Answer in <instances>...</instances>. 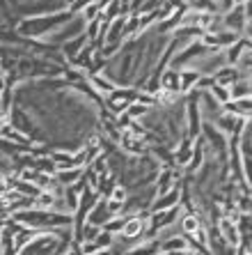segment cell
Here are the masks:
<instances>
[{
  "label": "cell",
  "mask_w": 252,
  "mask_h": 255,
  "mask_svg": "<svg viewBox=\"0 0 252 255\" xmlns=\"http://www.w3.org/2000/svg\"><path fill=\"white\" fill-rule=\"evenodd\" d=\"M76 14H71L69 9H60V12L41 14V16H25L18 18L16 32L25 39H46L48 35H53L55 30H60L62 25H67Z\"/></svg>",
  "instance_id": "6da1fadb"
},
{
  "label": "cell",
  "mask_w": 252,
  "mask_h": 255,
  "mask_svg": "<svg viewBox=\"0 0 252 255\" xmlns=\"http://www.w3.org/2000/svg\"><path fill=\"white\" fill-rule=\"evenodd\" d=\"M135 99H138V88H117L106 97V108L112 115H122L129 111Z\"/></svg>",
  "instance_id": "7a4b0ae2"
},
{
  "label": "cell",
  "mask_w": 252,
  "mask_h": 255,
  "mask_svg": "<svg viewBox=\"0 0 252 255\" xmlns=\"http://www.w3.org/2000/svg\"><path fill=\"white\" fill-rule=\"evenodd\" d=\"M241 163H243V172L252 189V120H248L246 129L241 133Z\"/></svg>",
  "instance_id": "3957f363"
},
{
  "label": "cell",
  "mask_w": 252,
  "mask_h": 255,
  "mask_svg": "<svg viewBox=\"0 0 252 255\" xmlns=\"http://www.w3.org/2000/svg\"><path fill=\"white\" fill-rule=\"evenodd\" d=\"M241 39V35H236V32H232V30H218V32H204L202 35V42L206 44L209 48H213V51H225V48H229L232 44H236Z\"/></svg>",
  "instance_id": "277c9868"
},
{
  "label": "cell",
  "mask_w": 252,
  "mask_h": 255,
  "mask_svg": "<svg viewBox=\"0 0 252 255\" xmlns=\"http://www.w3.org/2000/svg\"><path fill=\"white\" fill-rule=\"evenodd\" d=\"M223 25L236 35H246V28H248V14H246V7L243 5H236L232 7L229 12L223 14Z\"/></svg>",
  "instance_id": "5b68a950"
},
{
  "label": "cell",
  "mask_w": 252,
  "mask_h": 255,
  "mask_svg": "<svg viewBox=\"0 0 252 255\" xmlns=\"http://www.w3.org/2000/svg\"><path fill=\"white\" fill-rule=\"evenodd\" d=\"M213 125L223 131V133H227V136L232 138V136H241V133H243V129H246V125H248V120H243V118H239V115H232V113H227V111H225V113L220 115Z\"/></svg>",
  "instance_id": "8992f818"
},
{
  "label": "cell",
  "mask_w": 252,
  "mask_h": 255,
  "mask_svg": "<svg viewBox=\"0 0 252 255\" xmlns=\"http://www.w3.org/2000/svg\"><path fill=\"white\" fill-rule=\"evenodd\" d=\"M193 154H195V140L193 138H181V142L174 147V166L186 170L190 166V161H193Z\"/></svg>",
  "instance_id": "52a82bcc"
},
{
  "label": "cell",
  "mask_w": 252,
  "mask_h": 255,
  "mask_svg": "<svg viewBox=\"0 0 252 255\" xmlns=\"http://www.w3.org/2000/svg\"><path fill=\"white\" fill-rule=\"evenodd\" d=\"M112 216H115V214L110 212V205H108V200H106V198H101V200L94 205L92 212H89L87 223H89V226H96V228H101V230H103V228H106V223L112 219Z\"/></svg>",
  "instance_id": "ba28073f"
},
{
  "label": "cell",
  "mask_w": 252,
  "mask_h": 255,
  "mask_svg": "<svg viewBox=\"0 0 252 255\" xmlns=\"http://www.w3.org/2000/svg\"><path fill=\"white\" fill-rule=\"evenodd\" d=\"M218 230L223 235V239L232 246H241V232H239V223L234 219H229V216H223V219L218 221Z\"/></svg>",
  "instance_id": "9c48e42d"
},
{
  "label": "cell",
  "mask_w": 252,
  "mask_h": 255,
  "mask_svg": "<svg viewBox=\"0 0 252 255\" xmlns=\"http://www.w3.org/2000/svg\"><path fill=\"white\" fill-rule=\"evenodd\" d=\"M89 44V39H87V32L85 35H81V37H76V39H71V42H67L65 46L60 48L62 51V55H65V60H67V65H71L74 60L78 58V55L85 51V46Z\"/></svg>",
  "instance_id": "30bf717a"
},
{
  "label": "cell",
  "mask_w": 252,
  "mask_h": 255,
  "mask_svg": "<svg viewBox=\"0 0 252 255\" xmlns=\"http://www.w3.org/2000/svg\"><path fill=\"white\" fill-rule=\"evenodd\" d=\"M161 90H168V92L181 95V69H174V67L165 69L163 76H161Z\"/></svg>",
  "instance_id": "8fae6325"
},
{
  "label": "cell",
  "mask_w": 252,
  "mask_h": 255,
  "mask_svg": "<svg viewBox=\"0 0 252 255\" xmlns=\"http://www.w3.org/2000/svg\"><path fill=\"white\" fill-rule=\"evenodd\" d=\"M188 239L183 237L181 232L179 235H165L161 237V253H179V251H188Z\"/></svg>",
  "instance_id": "7c38bea8"
},
{
  "label": "cell",
  "mask_w": 252,
  "mask_h": 255,
  "mask_svg": "<svg viewBox=\"0 0 252 255\" xmlns=\"http://www.w3.org/2000/svg\"><path fill=\"white\" fill-rule=\"evenodd\" d=\"M216 83H220V85H225V88H232L234 83H239L241 78H246L243 76V69L241 67H232V65H227V67H223V69L218 71L216 76Z\"/></svg>",
  "instance_id": "4fadbf2b"
},
{
  "label": "cell",
  "mask_w": 252,
  "mask_h": 255,
  "mask_svg": "<svg viewBox=\"0 0 252 255\" xmlns=\"http://www.w3.org/2000/svg\"><path fill=\"white\" fill-rule=\"evenodd\" d=\"M225 111L232 115H239L243 120H252V97H246V99H234L229 101Z\"/></svg>",
  "instance_id": "5bb4252c"
},
{
  "label": "cell",
  "mask_w": 252,
  "mask_h": 255,
  "mask_svg": "<svg viewBox=\"0 0 252 255\" xmlns=\"http://www.w3.org/2000/svg\"><path fill=\"white\" fill-rule=\"evenodd\" d=\"M87 81L94 85V90H96V92H99V95L103 97V99H106V97L110 95V92H115V90L119 88V85H115V83L110 81V78L103 76V74H89Z\"/></svg>",
  "instance_id": "9a60e30c"
},
{
  "label": "cell",
  "mask_w": 252,
  "mask_h": 255,
  "mask_svg": "<svg viewBox=\"0 0 252 255\" xmlns=\"http://www.w3.org/2000/svg\"><path fill=\"white\" fill-rule=\"evenodd\" d=\"M181 235H197L202 228H204V221H202V214H181Z\"/></svg>",
  "instance_id": "2e32d148"
},
{
  "label": "cell",
  "mask_w": 252,
  "mask_h": 255,
  "mask_svg": "<svg viewBox=\"0 0 252 255\" xmlns=\"http://www.w3.org/2000/svg\"><path fill=\"white\" fill-rule=\"evenodd\" d=\"M202 81V74H199L197 69H193V67H186V69H181V95H190L195 88H197V83Z\"/></svg>",
  "instance_id": "e0dca14e"
},
{
  "label": "cell",
  "mask_w": 252,
  "mask_h": 255,
  "mask_svg": "<svg viewBox=\"0 0 252 255\" xmlns=\"http://www.w3.org/2000/svg\"><path fill=\"white\" fill-rule=\"evenodd\" d=\"M248 51V44H246V37H241L236 44H232L229 48H225V58H227V65L232 67H239L241 60H243V55H246Z\"/></svg>",
  "instance_id": "ac0fdd59"
},
{
  "label": "cell",
  "mask_w": 252,
  "mask_h": 255,
  "mask_svg": "<svg viewBox=\"0 0 252 255\" xmlns=\"http://www.w3.org/2000/svg\"><path fill=\"white\" fill-rule=\"evenodd\" d=\"M126 255H161V239H142Z\"/></svg>",
  "instance_id": "d6986e66"
},
{
  "label": "cell",
  "mask_w": 252,
  "mask_h": 255,
  "mask_svg": "<svg viewBox=\"0 0 252 255\" xmlns=\"http://www.w3.org/2000/svg\"><path fill=\"white\" fill-rule=\"evenodd\" d=\"M58 182L62 186H76L83 177H85V168H69V170H60L58 175Z\"/></svg>",
  "instance_id": "ffe728a7"
},
{
  "label": "cell",
  "mask_w": 252,
  "mask_h": 255,
  "mask_svg": "<svg viewBox=\"0 0 252 255\" xmlns=\"http://www.w3.org/2000/svg\"><path fill=\"white\" fill-rule=\"evenodd\" d=\"M188 5V9H193V12H209V14H218L220 5H218L216 0H183Z\"/></svg>",
  "instance_id": "44dd1931"
},
{
  "label": "cell",
  "mask_w": 252,
  "mask_h": 255,
  "mask_svg": "<svg viewBox=\"0 0 252 255\" xmlns=\"http://www.w3.org/2000/svg\"><path fill=\"white\" fill-rule=\"evenodd\" d=\"M126 221H129V216H126V214H115V216H112V219L106 223V228H103V230L117 237V235H122L124 226H126Z\"/></svg>",
  "instance_id": "7402d4cb"
},
{
  "label": "cell",
  "mask_w": 252,
  "mask_h": 255,
  "mask_svg": "<svg viewBox=\"0 0 252 255\" xmlns=\"http://www.w3.org/2000/svg\"><path fill=\"white\" fill-rule=\"evenodd\" d=\"M152 108H154V106H147V104H140V101H133L126 113H129L133 120H145L147 115L152 113Z\"/></svg>",
  "instance_id": "603a6c76"
},
{
  "label": "cell",
  "mask_w": 252,
  "mask_h": 255,
  "mask_svg": "<svg viewBox=\"0 0 252 255\" xmlns=\"http://www.w3.org/2000/svg\"><path fill=\"white\" fill-rule=\"evenodd\" d=\"M209 92H211V95L216 97V99L220 101L223 106H227L229 101H232V90L225 88V85H220V83H213V88L209 90Z\"/></svg>",
  "instance_id": "cb8c5ba5"
},
{
  "label": "cell",
  "mask_w": 252,
  "mask_h": 255,
  "mask_svg": "<svg viewBox=\"0 0 252 255\" xmlns=\"http://www.w3.org/2000/svg\"><path fill=\"white\" fill-rule=\"evenodd\" d=\"M94 242H96V246H99L101 251L112 249V246H115V235H110V232H106V230H101L99 237L94 239Z\"/></svg>",
  "instance_id": "d4e9b609"
},
{
  "label": "cell",
  "mask_w": 252,
  "mask_h": 255,
  "mask_svg": "<svg viewBox=\"0 0 252 255\" xmlns=\"http://www.w3.org/2000/svg\"><path fill=\"white\" fill-rule=\"evenodd\" d=\"M81 251L83 255H94V253H99V246H96V242H83L81 244Z\"/></svg>",
  "instance_id": "484cf974"
},
{
  "label": "cell",
  "mask_w": 252,
  "mask_h": 255,
  "mask_svg": "<svg viewBox=\"0 0 252 255\" xmlns=\"http://www.w3.org/2000/svg\"><path fill=\"white\" fill-rule=\"evenodd\" d=\"M232 7H236V0H220V12H229Z\"/></svg>",
  "instance_id": "4316f807"
},
{
  "label": "cell",
  "mask_w": 252,
  "mask_h": 255,
  "mask_svg": "<svg viewBox=\"0 0 252 255\" xmlns=\"http://www.w3.org/2000/svg\"><path fill=\"white\" fill-rule=\"evenodd\" d=\"M94 255H115V253H112V249H106V251H99V253H94Z\"/></svg>",
  "instance_id": "83f0119b"
},
{
  "label": "cell",
  "mask_w": 252,
  "mask_h": 255,
  "mask_svg": "<svg viewBox=\"0 0 252 255\" xmlns=\"http://www.w3.org/2000/svg\"><path fill=\"white\" fill-rule=\"evenodd\" d=\"M246 44H248V51H250V55H252V39H246Z\"/></svg>",
  "instance_id": "f1b7e54d"
}]
</instances>
